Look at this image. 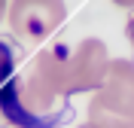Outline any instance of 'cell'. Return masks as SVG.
Listing matches in <instances>:
<instances>
[{
  "label": "cell",
  "instance_id": "cell-8",
  "mask_svg": "<svg viewBox=\"0 0 134 128\" xmlns=\"http://www.w3.org/2000/svg\"><path fill=\"white\" fill-rule=\"evenodd\" d=\"M79 128H92V125H88V122H85V125H79Z\"/></svg>",
  "mask_w": 134,
  "mask_h": 128
},
{
  "label": "cell",
  "instance_id": "cell-2",
  "mask_svg": "<svg viewBox=\"0 0 134 128\" xmlns=\"http://www.w3.org/2000/svg\"><path fill=\"white\" fill-rule=\"evenodd\" d=\"M64 15V0H12L9 3V27L25 43H40L49 34H55Z\"/></svg>",
  "mask_w": 134,
  "mask_h": 128
},
{
  "label": "cell",
  "instance_id": "cell-6",
  "mask_svg": "<svg viewBox=\"0 0 134 128\" xmlns=\"http://www.w3.org/2000/svg\"><path fill=\"white\" fill-rule=\"evenodd\" d=\"M113 3H116V6H125V9L134 6V0H113Z\"/></svg>",
  "mask_w": 134,
  "mask_h": 128
},
{
  "label": "cell",
  "instance_id": "cell-4",
  "mask_svg": "<svg viewBox=\"0 0 134 128\" xmlns=\"http://www.w3.org/2000/svg\"><path fill=\"white\" fill-rule=\"evenodd\" d=\"M94 98L110 107H119V110L134 113V64L128 58H116L110 61L107 76L100 82V88L94 92Z\"/></svg>",
  "mask_w": 134,
  "mask_h": 128
},
{
  "label": "cell",
  "instance_id": "cell-7",
  "mask_svg": "<svg viewBox=\"0 0 134 128\" xmlns=\"http://www.w3.org/2000/svg\"><path fill=\"white\" fill-rule=\"evenodd\" d=\"M3 15H6V0H0V21H3Z\"/></svg>",
  "mask_w": 134,
  "mask_h": 128
},
{
  "label": "cell",
  "instance_id": "cell-3",
  "mask_svg": "<svg viewBox=\"0 0 134 128\" xmlns=\"http://www.w3.org/2000/svg\"><path fill=\"white\" fill-rule=\"evenodd\" d=\"M110 67V55L107 46L98 40V37H88L79 46H73V52L67 55V85H70V94L73 92H98L104 76H107Z\"/></svg>",
  "mask_w": 134,
  "mask_h": 128
},
{
  "label": "cell",
  "instance_id": "cell-1",
  "mask_svg": "<svg viewBox=\"0 0 134 128\" xmlns=\"http://www.w3.org/2000/svg\"><path fill=\"white\" fill-rule=\"evenodd\" d=\"M61 94H70L67 85V55H58L52 49H43L34 58L31 70L18 82V101L27 113L43 116L55 107Z\"/></svg>",
  "mask_w": 134,
  "mask_h": 128
},
{
  "label": "cell",
  "instance_id": "cell-5",
  "mask_svg": "<svg viewBox=\"0 0 134 128\" xmlns=\"http://www.w3.org/2000/svg\"><path fill=\"white\" fill-rule=\"evenodd\" d=\"M88 125L92 128H134V113L92 98L88 101Z\"/></svg>",
  "mask_w": 134,
  "mask_h": 128
}]
</instances>
